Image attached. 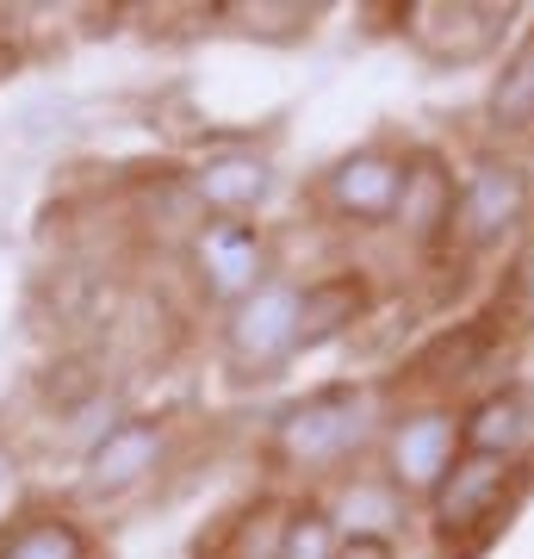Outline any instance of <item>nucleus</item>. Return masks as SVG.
<instances>
[{"label": "nucleus", "mask_w": 534, "mask_h": 559, "mask_svg": "<svg viewBox=\"0 0 534 559\" xmlns=\"http://www.w3.org/2000/svg\"><path fill=\"white\" fill-rule=\"evenodd\" d=\"M503 479L510 460H485V454H460L454 473L436 485V528L441 535H473L503 510Z\"/></svg>", "instance_id": "nucleus-6"}, {"label": "nucleus", "mask_w": 534, "mask_h": 559, "mask_svg": "<svg viewBox=\"0 0 534 559\" xmlns=\"http://www.w3.org/2000/svg\"><path fill=\"white\" fill-rule=\"evenodd\" d=\"M193 267H199V280H205V293L242 305L249 293L268 286V280H261L268 274V242H261V230H249L242 218H218V224L199 230Z\"/></svg>", "instance_id": "nucleus-3"}, {"label": "nucleus", "mask_w": 534, "mask_h": 559, "mask_svg": "<svg viewBox=\"0 0 534 559\" xmlns=\"http://www.w3.org/2000/svg\"><path fill=\"white\" fill-rule=\"evenodd\" d=\"M336 528H330V516L323 510H298L293 522H286V535H280V559H336Z\"/></svg>", "instance_id": "nucleus-15"}, {"label": "nucleus", "mask_w": 534, "mask_h": 559, "mask_svg": "<svg viewBox=\"0 0 534 559\" xmlns=\"http://www.w3.org/2000/svg\"><path fill=\"white\" fill-rule=\"evenodd\" d=\"M491 119L497 124H534V38L515 44L510 57H503V69H497L491 81Z\"/></svg>", "instance_id": "nucleus-13"}, {"label": "nucleus", "mask_w": 534, "mask_h": 559, "mask_svg": "<svg viewBox=\"0 0 534 559\" xmlns=\"http://www.w3.org/2000/svg\"><path fill=\"white\" fill-rule=\"evenodd\" d=\"M529 429H534L529 399H522L515 385H503V392H485V399L460 417V448H466V454H485V460H515V448L529 441Z\"/></svg>", "instance_id": "nucleus-9"}, {"label": "nucleus", "mask_w": 534, "mask_h": 559, "mask_svg": "<svg viewBox=\"0 0 534 559\" xmlns=\"http://www.w3.org/2000/svg\"><path fill=\"white\" fill-rule=\"evenodd\" d=\"M460 212V187L448 175V162L436 156H411L404 162V187H397V224L411 242H436L441 230H454Z\"/></svg>", "instance_id": "nucleus-8"}, {"label": "nucleus", "mask_w": 534, "mask_h": 559, "mask_svg": "<svg viewBox=\"0 0 534 559\" xmlns=\"http://www.w3.org/2000/svg\"><path fill=\"white\" fill-rule=\"evenodd\" d=\"M397 187H404V162L385 150H355L330 168V205L355 224L397 218Z\"/></svg>", "instance_id": "nucleus-7"}, {"label": "nucleus", "mask_w": 534, "mask_h": 559, "mask_svg": "<svg viewBox=\"0 0 534 559\" xmlns=\"http://www.w3.org/2000/svg\"><path fill=\"white\" fill-rule=\"evenodd\" d=\"M529 212V175L515 162H478L473 175L460 180V212H454V230L473 249L497 242L515 218Z\"/></svg>", "instance_id": "nucleus-4"}, {"label": "nucleus", "mask_w": 534, "mask_h": 559, "mask_svg": "<svg viewBox=\"0 0 534 559\" xmlns=\"http://www.w3.org/2000/svg\"><path fill=\"white\" fill-rule=\"evenodd\" d=\"M298 330H305V293L286 280H268L230 311V355L249 367H274L280 355L298 348Z\"/></svg>", "instance_id": "nucleus-2"}, {"label": "nucleus", "mask_w": 534, "mask_h": 559, "mask_svg": "<svg viewBox=\"0 0 534 559\" xmlns=\"http://www.w3.org/2000/svg\"><path fill=\"white\" fill-rule=\"evenodd\" d=\"M162 460V429L156 423H119V429H106L94 441V454H87V485L94 491H124V485H138L143 473H156Z\"/></svg>", "instance_id": "nucleus-10"}, {"label": "nucleus", "mask_w": 534, "mask_h": 559, "mask_svg": "<svg viewBox=\"0 0 534 559\" xmlns=\"http://www.w3.org/2000/svg\"><path fill=\"white\" fill-rule=\"evenodd\" d=\"M460 454H466L460 448V423L448 411H411L392 429V479L404 491H436L454 473Z\"/></svg>", "instance_id": "nucleus-5"}, {"label": "nucleus", "mask_w": 534, "mask_h": 559, "mask_svg": "<svg viewBox=\"0 0 534 559\" xmlns=\"http://www.w3.org/2000/svg\"><path fill=\"white\" fill-rule=\"evenodd\" d=\"M0 559H87V540L69 522H32L0 547Z\"/></svg>", "instance_id": "nucleus-14"}, {"label": "nucleus", "mask_w": 534, "mask_h": 559, "mask_svg": "<svg viewBox=\"0 0 534 559\" xmlns=\"http://www.w3.org/2000/svg\"><path fill=\"white\" fill-rule=\"evenodd\" d=\"M7 491H13V460L0 454V498H7Z\"/></svg>", "instance_id": "nucleus-18"}, {"label": "nucleus", "mask_w": 534, "mask_h": 559, "mask_svg": "<svg viewBox=\"0 0 534 559\" xmlns=\"http://www.w3.org/2000/svg\"><path fill=\"white\" fill-rule=\"evenodd\" d=\"M268 187H274V168L261 156H205L193 168V193L212 212H249L268 200Z\"/></svg>", "instance_id": "nucleus-11"}, {"label": "nucleus", "mask_w": 534, "mask_h": 559, "mask_svg": "<svg viewBox=\"0 0 534 559\" xmlns=\"http://www.w3.org/2000/svg\"><path fill=\"white\" fill-rule=\"evenodd\" d=\"M515 299H522V305L534 311V249L522 255V267H515Z\"/></svg>", "instance_id": "nucleus-17"}, {"label": "nucleus", "mask_w": 534, "mask_h": 559, "mask_svg": "<svg viewBox=\"0 0 534 559\" xmlns=\"http://www.w3.org/2000/svg\"><path fill=\"white\" fill-rule=\"evenodd\" d=\"M336 559H392V547H385L379 535H355V540H348V547H342Z\"/></svg>", "instance_id": "nucleus-16"}, {"label": "nucleus", "mask_w": 534, "mask_h": 559, "mask_svg": "<svg viewBox=\"0 0 534 559\" xmlns=\"http://www.w3.org/2000/svg\"><path fill=\"white\" fill-rule=\"evenodd\" d=\"M367 429H373V411H367L360 392H317V399L293 404L280 417L274 448L293 466H336V460H348L367 441Z\"/></svg>", "instance_id": "nucleus-1"}, {"label": "nucleus", "mask_w": 534, "mask_h": 559, "mask_svg": "<svg viewBox=\"0 0 534 559\" xmlns=\"http://www.w3.org/2000/svg\"><path fill=\"white\" fill-rule=\"evenodd\" d=\"M360 305H367L360 280H323V286H311V293H305V330H298V348H317V342H330L336 330H348V323L360 318Z\"/></svg>", "instance_id": "nucleus-12"}]
</instances>
